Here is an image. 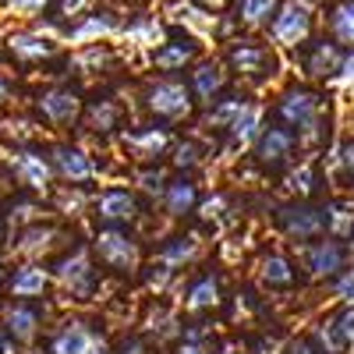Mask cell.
<instances>
[{
	"instance_id": "obj_33",
	"label": "cell",
	"mask_w": 354,
	"mask_h": 354,
	"mask_svg": "<svg viewBox=\"0 0 354 354\" xmlns=\"http://www.w3.org/2000/svg\"><path fill=\"white\" fill-rule=\"evenodd\" d=\"M333 330H337L344 347H354V305H347L333 315Z\"/></svg>"
},
{
	"instance_id": "obj_14",
	"label": "cell",
	"mask_w": 354,
	"mask_h": 354,
	"mask_svg": "<svg viewBox=\"0 0 354 354\" xmlns=\"http://www.w3.org/2000/svg\"><path fill=\"white\" fill-rule=\"evenodd\" d=\"M344 68H347V57H344V50H340L337 43H330V39L312 43L308 53H305V71H308L312 78H330V75H337V71H344Z\"/></svg>"
},
{
	"instance_id": "obj_18",
	"label": "cell",
	"mask_w": 354,
	"mask_h": 354,
	"mask_svg": "<svg viewBox=\"0 0 354 354\" xmlns=\"http://www.w3.org/2000/svg\"><path fill=\"white\" fill-rule=\"evenodd\" d=\"M4 330L15 337V344H32L39 333V312L28 305H11L4 312Z\"/></svg>"
},
{
	"instance_id": "obj_20",
	"label": "cell",
	"mask_w": 354,
	"mask_h": 354,
	"mask_svg": "<svg viewBox=\"0 0 354 354\" xmlns=\"http://www.w3.org/2000/svg\"><path fill=\"white\" fill-rule=\"evenodd\" d=\"M163 205L170 216H185L192 213L198 205V185L192 181V177H181V181H170L167 192H163Z\"/></svg>"
},
{
	"instance_id": "obj_35",
	"label": "cell",
	"mask_w": 354,
	"mask_h": 354,
	"mask_svg": "<svg viewBox=\"0 0 354 354\" xmlns=\"http://www.w3.org/2000/svg\"><path fill=\"white\" fill-rule=\"evenodd\" d=\"M110 28H113V18H110V15H96V18L82 21L71 36H75V39H88V36H103V32H110Z\"/></svg>"
},
{
	"instance_id": "obj_51",
	"label": "cell",
	"mask_w": 354,
	"mask_h": 354,
	"mask_svg": "<svg viewBox=\"0 0 354 354\" xmlns=\"http://www.w3.org/2000/svg\"><path fill=\"white\" fill-rule=\"evenodd\" d=\"M43 0H15V8H39Z\"/></svg>"
},
{
	"instance_id": "obj_38",
	"label": "cell",
	"mask_w": 354,
	"mask_h": 354,
	"mask_svg": "<svg viewBox=\"0 0 354 354\" xmlns=\"http://www.w3.org/2000/svg\"><path fill=\"white\" fill-rule=\"evenodd\" d=\"M57 205H61V213H82L85 209V195L75 188V192H61L57 195Z\"/></svg>"
},
{
	"instance_id": "obj_11",
	"label": "cell",
	"mask_w": 354,
	"mask_h": 354,
	"mask_svg": "<svg viewBox=\"0 0 354 354\" xmlns=\"http://www.w3.org/2000/svg\"><path fill=\"white\" fill-rule=\"evenodd\" d=\"M96 213L100 220H106L110 227H121V223H131L138 216V202L131 192L124 188H106L96 195Z\"/></svg>"
},
{
	"instance_id": "obj_26",
	"label": "cell",
	"mask_w": 354,
	"mask_h": 354,
	"mask_svg": "<svg viewBox=\"0 0 354 354\" xmlns=\"http://www.w3.org/2000/svg\"><path fill=\"white\" fill-rule=\"evenodd\" d=\"M156 259H160L163 266H170V270L192 262V259H195V238H192V234H177V238H170V241L156 252Z\"/></svg>"
},
{
	"instance_id": "obj_8",
	"label": "cell",
	"mask_w": 354,
	"mask_h": 354,
	"mask_svg": "<svg viewBox=\"0 0 354 354\" xmlns=\"http://www.w3.org/2000/svg\"><path fill=\"white\" fill-rule=\"evenodd\" d=\"M50 167L57 177H64L68 185H82V181H93V177L100 174L96 163L88 160L78 145H53L50 153Z\"/></svg>"
},
{
	"instance_id": "obj_3",
	"label": "cell",
	"mask_w": 354,
	"mask_h": 354,
	"mask_svg": "<svg viewBox=\"0 0 354 354\" xmlns=\"http://www.w3.org/2000/svg\"><path fill=\"white\" fill-rule=\"evenodd\" d=\"M57 283H61L71 298H88L96 287V273H93V262H88V252L85 248H75L71 255H64L61 262H57L53 270Z\"/></svg>"
},
{
	"instance_id": "obj_37",
	"label": "cell",
	"mask_w": 354,
	"mask_h": 354,
	"mask_svg": "<svg viewBox=\"0 0 354 354\" xmlns=\"http://www.w3.org/2000/svg\"><path fill=\"white\" fill-rule=\"evenodd\" d=\"M138 185L149 192V195H163L170 181L163 177V170H142V174H138Z\"/></svg>"
},
{
	"instance_id": "obj_9",
	"label": "cell",
	"mask_w": 354,
	"mask_h": 354,
	"mask_svg": "<svg viewBox=\"0 0 354 354\" xmlns=\"http://www.w3.org/2000/svg\"><path fill=\"white\" fill-rule=\"evenodd\" d=\"M294 145H298V135H294L290 128H266L255 142V156H259L262 167L280 170L294 156Z\"/></svg>"
},
{
	"instance_id": "obj_49",
	"label": "cell",
	"mask_w": 354,
	"mask_h": 354,
	"mask_svg": "<svg viewBox=\"0 0 354 354\" xmlns=\"http://www.w3.org/2000/svg\"><path fill=\"white\" fill-rule=\"evenodd\" d=\"M121 354H145V347H142V340H124Z\"/></svg>"
},
{
	"instance_id": "obj_52",
	"label": "cell",
	"mask_w": 354,
	"mask_h": 354,
	"mask_svg": "<svg viewBox=\"0 0 354 354\" xmlns=\"http://www.w3.org/2000/svg\"><path fill=\"white\" fill-rule=\"evenodd\" d=\"M8 96H11V85H8V82H4V78H0V103H4V100H8Z\"/></svg>"
},
{
	"instance_id": "obj_41",
	"label": "cell",
	"mask_w": 354,
	"mask_h": 354,
	"mask_svg": "<svg viewBox=\"0 0 354 354\" xmlns=\"http://www.w3.org/2000/svg\"><path fill=\"white\" fill-rule=\"evenodd\" d=\"M174 354H216V344H209V340H185V344H177Z\"/></svg>"
},
{
	"instance_id": "obj_45",
	"label": "cell",
	"mask_w": 354,
	"mask_h": 354,
	"mask_svg": "<svg viewBox=\"0 0 354 354\" xmlns=\"http://www.w3.org/2000/svg\"><path fill=\"white\" fill-rule=\"evenodd\" d=\"M32 216H36V205H15V209H11V223H15V220H18V223H21V220H32Z\"/></svg>"
},
{
	"instance_id": "obj_48",
	"label": "cell",
	"mask_w": 354,
	"mask_h": 354,
	"mask_svg": "<svg viewBox=\"0 0 354 354\" xmlns=\"http://www.w3.org/2000/svg\"><path fill=\"white\" fill-rule=\"evenodd\" d=\"M0 354H15V337L0 326Z\"/></svg>"
},
{
	"instance_id": "obj_32",
	"label": "cell",
	"mask_w": 354,
	"mask_h": 354,
	"mask_svg": "<svg viewBox=\"0 0 354 354\" xmlns=\"http://www.w3.org/2000/svg\"><path fill=\"white\" fill-rule=\"evenodd\" d=\"M255 128H259V106H248L245 103V110L238 113V121L230 124V135L238 138V142H248L255 135Z\"/></svg>"
},
{
	"instance_id": "obj_31",
	"label": "cell",
	"mask_w": 354,
	"mask_h": 354,
	"mask_svg": "<svg viewBox=\"0 0 354 354\" xmlns=\"http://www.w3.org/2000/svg\"><path fill=\"white\" fill-rule=\"evenodd\" d=\"M273 11H277V0H241V18H245L248 25L270 21Z\"/></svg>"
},
{
	"instance_id": "obj_42",
	"label": "cell",
	"mask_w": 354,
	"mask_h": 354,
	"mask_svg": "<svg viewBox=\"0 0 354 354\" xmlns=\"http://www.w3.org/2000/svg\"><path fill=\"white\" fill-rule=\"evenodd\" d=\"M337 163H340V170L354 174V138H347V142L340 145V153H337Z\"/></svg>"
},
{
	"instance_id": "obj_6",
	"label": "cell",
	"mask_w": 354,
	"mask_h": 354,
	"mask_svg": "<svg viewBox=\"0 0 354 354\" xmlns=\"http://www.w3.org/2000/svg\"><path fill=\"white\" fill-rule=\"evenodd\" d=\"M308 28H312V11L305 4H298V0H287V4L273 15V25H270V32L280 46H301L305 36H308Z\"/></svg>"
},
{
	"instance_id": "obj_30",
	"label": "cell",
	"mask_w": 354,
	"mask_h": 354,
	"mask_svg": "<svg viewBox=\"0 0 354 354\" xmlns=\"http://www.w3.org/2000/svg\"><path fill=\"white\" fill-rule=\"evenodd\" d=\"M103 64H110V50H100V46H88L85 53L71 57V68H75L78 75H88V71H96V68H103Z\"/></svg>"
},
{
	"instance_id": "obj_4",
	"label": "cell",
	"mask_w": 354,
	"mask_h": 354,
	"mask_svg": "<svg viewBox=\"0 0 354 354\" xmlns=\"http://www.w3.org/2000/svg\"><path fill=\"white\" fill-rule=\"evenodd\" d=\"M277 227L294 241H308V238H319L326 230V216L322 209H312V205H280L273 213Z\"/></svg>"
},
{
	"instance_id": "obj_16",
	"label": "cell",
	"mask_w": 354,
	"mask_h": 354,
	"mask_svg": "<svg viewBox=\"0 0 354 354\" xmlns=\"http://www.w3.org/2000/svg\"><path fill=\"white\" fill-rule=\"evenodd\" d=\"M195 53H198V43H195L192 36H174V39H167L163 46L153 50V64H156L160 71H177V68H185Z\"/></svg>"
},
{
	"instance_id": "obj_53",
	"label": "cell",
	"mask_w": 354,
	"mask_h": 354,
	"mask_svg": "<svg viewBox=\"0 0 354 354\" xmlns=\"http://www.w3.org/2000/svg\"><path fill=\"white\" fill-rule=\"evenodd\" d=\"M88 354H106V347H103V344H96V347H93V351H88Z\"/></svg>"
},
{
	"instance_id": "obj_25",
	"label": "cell",
	"mask_w": 354,
	"mask_h": 354,
	"mask_svg": "<svg viewBox=\"0 0 354 354\" xmlns=\"http://www.w3.org/2000/svg\"><path fill=\"white\" fill-rule=\"evenodd\" d=\"M85 121L93 131H113L117 124H121V106H117L113 100H93L85 110Z\"/></svg>"
},
{
	"instance_id": "obj_2",
	"label": "cell",
	"mask_w": 354,
	"mask_h": 354,
	"mask_svg": "<svg viewBox=\"0 0 354 354\" xmlns=\"http://www.w3.org/2000/svg\"><path fill=\"white\" fill-rule=\"evenodd\" d=\"M96 255L106 270H135L138 266V241L121 227H103L96 234Z\"/></svg>"
},
{
	"instance_id": "obj_47",
	"label": "cell",
	"mask_w": 354,
	"mask_h": 354,
	"mask_svg": "<svg viewBox=\"0 0 354 354\" xmlns=\"http://www.w3.org/2000/svg\"><path fill=\"white\" fill-rule=\"evenodd\" d=\"M220 209H223V195H216V198H209L202 205V216H220Z\"/></svg>"
},
{
	"instance_id": "obj_27",
	"label": "cell",
	"mask_w": 354,
	"mask_h": 354,
	"mask_svg": "<svg viewBox=\"0 0 354 354\" xmlns=\"http://www.w3.org/2000/svg\"><path fill=\"white\" fill-rule=\"evenodd\" d=\"M192 88H195L202 100H213L220 88H223V71H220V64H198V68L192 71Z\"/></svg>"
},
{
	"instance_id": "obj_39",
	"label": "cell",
	"mask_w": 354,
	"mask_h": 354,
	"mask_svg": "<svg viewBox=\"0 0 354 354\" xmlns=\"http://www.w3.org/2000/svg\"><path fill=\"white\" fill-rule=\"evenodd\" d=\"M337 298L347 301V305H354V270H347V273L337 277Z\"/></svg>"
},
{
	"instance_id": "obj_44",
	"label": "cell",
	"mask_w": 354,
	"mask_h": 354,
	"mask_svg": "<svg viewBox=\"0 0 354 354\" xmlns=\"http://www.w3.org/2000/svg\"><path fill=\"white\" fill-rule=\"evenodd\" d=\"M85 8V0H57V11L61 15H78Z\"/></svg>"
},
{
	"instance_id": "obj_40",
	"label": "cell",
	"mask_w": 354,
	"mask_h": 354,
	"mask_svg": "<svg viewBox=\"0 0 354 354\" xmlns=\"http://www.w3.org/2000/svg\"><path fill=\"white\" fill-rule=\"evenodd\" d=\"M170 277H174V270L160 262V266H149V273H145V283H149V287H167Z\"/></svg>"
},
{
	"instance_id": "obj_21",
	"label": "cell",
	"mask_w": 354,
	"mask_h": 354,
	"mask_svg": "<svg viewBox=\"0 0 354 354\" xmlns=\"http://www.w3.org/2000/svg\"><path fill=\"white\" fill-rule=\"evenodd\" d=\"M100 340L88 333L82 322H64V330L53 337V354H88Z\"/></svg>"
},
{
	"instance_id": "obj_24",
	"label": "cell",
	"mask_w": 354,
	"mask_h": 354,
	"mask_svg": "<svg viewBox=\"0 0 354 354\" xmlns=\"http://www.w3.org/2000/svg\"><path fill=\"white\" fill-rule=\"evenodd\" d=\"M220 301V283H216V277L213 273H205V277H198L192 287H188V294H185V305L192 308V312H202V308H213Z\"/></svg>"
},
{
	"instance_id": "obj_46",
	"label": "cell",
	"mask_w": 354,
	"mask_h": 354,
	"mask_svg": "<svg viewBox=\"0 0 354 354\" xmlns=\"http://www.w3.org/2000/svg\"><path fill=\"white\" fill-rule=\"evenodd\" d=\"M283 354H315V344L312 340H294Z\"/></svg>"
},
{
	"instance_id": "obj_17",
	"label": "cell",
	"mask_w": 354,
	"mask_h": 354,
	"mask_svg": "<svg viewBox=\"0 0 354 354\" xmlns=\"http://www.w3.org/2000/svg\"><path fill=\"white\" fill-rule=\"evenodd\" d=\"M46 283H50V273L43 270L39 262L18 266V270L11 273V280H8V287H11L15 298H39V294L46 290Z\"/></svg>"
},
{
	"instance_id": "obj_19",
	"label": "cell",
	"mask_w": 354,
	"mask_h": 354,
	"mask_svg": "<svg viewBox=\"0 0 354 354\" xmlns=\"http://www.w3.org/2000/svg\"><path fill=\"white\" fill-rule=\"evenodd\" d=\"M57 234L53 227H43V223H32V227H25L21 234H18V241H15V252L18 255H25V259H39L43 252H50L53 245H57Z\"/></svg>"
},
{
	"instance_id": "obj_10",
	"label": "cell",
	"mask_w": 354,
	"mask_h": 354,
	"mask_svg": "<svg viewBox=\"0 0 354 354\" xmlns=\"http://www.w3.org/2000/svg\"><path fill=\"white\" fill-rule=\"evenodd\" d=\"M11 170L15 177L25 185V188H32V192H46L50 181H53V167L43 153H32V149H15L11 153Z\"/></svg>"
},
{
	"instance_id": "obj_28",
	"label": "cell",
	"mask_w": 354,
	"mask_h": 354,
	"mask_svg": "<svg viewBox=\"0 0 354 354\" xmlns=\"http://www.w3.org/2000/svg\"><path fill=\"white\" fill-rule=\"evenodd\" d=\"M330 32L340 43H354V0H344V4L333 8L330 15Z\"/></svg>"
},
{
	"instance_id": "obj_29",
	"label": "cell",
	"mask_w": 354,
	"mask_h": 354,
	"mask_svg": "<svg viewBox=\"0 0 354 354\" xmlns=\"http://www.w3.org/2000/svg\"><path fill=\"white\" fill-rule=\"evenodd\" d=\"M322 216H326V230L340 234V238L354 230V205H347V202H330L322 209Z\"/></svg>"
},
{
	"instance_id": "obj_15",
	"label": "cell",
	"mask_w": 354,
	"mask_h": 354,
	"mask_svg": "<svg viewBox=\"0 0 354 354\" xmlns=\"http://www.w3.org/2000/svg\"><path fill=\"white\" fill-rule=\"evenodd\" d=\"M78 110L82 103H78V93H71V88H50V93L39 96V113L50 124H71Z\"/></svg>"
},
{
	"instance_id": "obj_7",
	"label": "cell",
	"mask_w": 354,
	"mask_h": 354,
	"mask_svg": "<svg viewBox=\"0 0 354 354\" xmlns=\"http://www.w3.org/2000/svg\"><path fill=\"white\" fill-rule=\"evenodd\" d=\"M227 61L230 68L238 71V75H248V78H270L277 75V57L270 53V46H262V43H234L227 50Z\"/></svg>"
},
{
	"instance_id": "obj_22",
	"label": "cell",
	"mask_w": 354,
	"mask_h": 354,
	"mask_svg": "<svg viewBox=\"0 0 354 354\" xmlns=\"http://www.w3.org/2000/svg\"><path fill=\"white\" fill-rule=\"evenodd\" d=\"M8 46H11V53L18 57V61H43V57L53 53V43L36 36V32H15L8 39Z\"/></svg>"
},
{
	"instance_id": "obj_12",
	"label": "cell",
	"mask_w": 354,
	"mask_h": 354,
	"mask_svg": "<svg viewBox=\"0 0 354 354\" xmlns=\"http://www.w3.org/2000/svg\"><path fill=\"white\" fill-rule=\"evenodd\" d=\"M124 149L135 156V160H156L167 153V145H170V135L167 128H156V124H145V128H131L124 131Z\"/></svg>"
},
{
	"instance_id": "obj_36",
	"label": "cell",
	"mask_w": 354,
	"mask_h": 354,
	"mask_svg": "<svg viewBox=\"0 0 354 354\" xmlns=\"http://www.w3.org/2000/svg\"><path fill=\"white\" fill-rule=\"evenodd\" d=\"M174 163L181 167V170H192V167H198V163H202L198 145H195V142H181V145H177V153H174Z\"/></svg>"
},
{
	"instance_id": "obj_55",
	"label": "cell",
	"mask_w": 354,
	"mask_h": 354,
	"mask_svg": "<svg viewBox=\"0 0 354 354\" xmlns=\"http://www.w3.org/2000/svg\"><path fill=\"white\" fill-rule=\"evenodd\" d=\"M0 280H4V266H0Z\"/></svg>"
},
{
	"instance_id": "obj_23",
	"label": "cell",
	"mask_w": 354,
	"mask_h": 354,
	"mask_svg": "<svg viewBox=\"0 0 354 354\" xmlns=\"http://www.w3.org/2000/svg\"><path fill=\"white\" fill-rule=\"evenodd\" d=\"M259 277H262V283L270 287V290H280V287H290L294 283V270H290V262L283 259V255H266L262 262H259Z\"/></svg>"
},
{
	"instance_id": "obj_13",
	"label": "cell",
	"mask_w": 354,
	"mask_h": 354,
	"mask_svg": "<svg viewBox=\"0 0 354 354\" xmlns=\"http://www.w3.org/2000/svg\"><path fill=\"white\" fill-rule=\"evenodd\" d=\"M344 259H347V252H344V245L337 238H319L305 252V266L315 277H337L344 270Z\"/></svg>"
},
{
	"instance_id": "obj_54",
	"label": "cell",
	"mask_w": 354,
	"mask_h": 354,
	"mask_svg": "<svg viewBox=\"0 0 354 354\" xmlns=\"http://www.w3.org/2000/svg\"><path fill=\"white\" fill-rule=\"evenodd\" d=\"M351 192H354V174H351Z\"/></svg>"
},
{
	"instance_id": "obj_5",
	"label": "cell",
	"mask_w": 354,
	"mask_h": 354,
	"mask_svg": "<svg viewBox=\"0 0 354 354\" xmlns=\"http://www.w3.org/2000/svg\"><path fill=\"white\" fill-rule=\"evenodd\" d=\"M145 106H149L153 117H163V121H177L181 113L192 110V93L181 82H156L145 88Z\"/></svg>"
},
{
	"instance_id": "obj_1",
	"label": "cell",
	"mask_w": 354,
	"mask_h": 354,
	"mask_svg": "<svg viewBox=\"0 0 354 354\" xmlns=\"http://www.w3.org/2000/svg\"><path fill=\"white\" fill-rule=\"evenodd\" d=\"M277 113L287 121V128L294 135H301L305 142H315L319 138V96L308 93V88H290L283 93V100L277 103Z\"/></svg>"
},
{
	"instance_id": "obj_34",
	"label": "cell",
	"mask_w": 354,
	"mask_h": 354,
	"mask_svg": "<svg viewBox=\"0 0 354 354\" xmlns=\"http://www.w3.org/2000/svg\"><path fill=\"white\" fill-rule=\"evenodd\" d=\"M287 185H290V192H298V195H312V188H315V167L301 163L298 170L287 177Z\"/></svg>"
},
{
	"instance_id": "obj_50",
	"label": "cell",
	"mask_w": 354,
	"mask_h": 354,
	"mask_svg": "<svg viewBox=\"0 0 354 354\" xmlns=\"http://www.w3.org/2000/svg\"><path fill=\"white\" fill-rule=\"evenodd\" d=\"M202 8H209V11H223L227 8V0H198Z\"/></svg>"
},
{
	"instance_id": "obj_43",
	"label": "cell",
	"mask_w": 354,
	"mask_h": 354,
	"mask_svg": "<svg viewBox=\"0 0 354 354\" xmlns=\"http://www.w3.org/2000/svg\"><path fill=\"white\" fill-rule=\"evenodd\" d=\"M4 131H8V135H15V138H28V135H32V128H28L25 121H8V124H4Z\"/></svg>"
}]
</instances>
